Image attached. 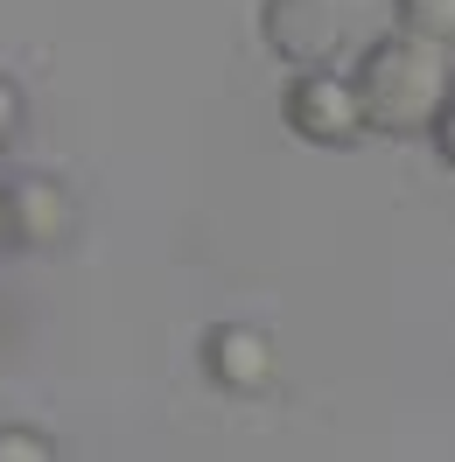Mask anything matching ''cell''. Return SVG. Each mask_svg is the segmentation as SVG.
I'll return each instance as SVG.
<instances>
[{
    "mask_svg": "<svg viewBox=\"0 0 455 462\" xmlns=\"http://www.w3.org/2000/svg\"><path fill=\"white\" fill-rule=\"evenodd\" d=\"M393 22L434 42H455V0H393Z\"/></svg>",
    "mask_w": 455,
    "mask_h": 462,
    "instance_id": "6",
    "label": "cell"
},
{
    "mask_svg": "<svg viewBox=\"0 0 455 462\" xmlns=\"http://www.w3.org/2000/svg\"><path fill=\"white\" fill-rule=\"evenodd\" d=\"M14 134H22V85L0 70V154L14 147Z\"/></svg>",
    "mask_w": 455,
    "mask_h": 462,
    "instance_id": "8",
    "label": "cell"
},
{
    "mask_svg": "<svg viewBox=\"0 0 455 462\" xmlns=\"http://www.w3.org/2000/svg\"><path fill=\"white\" fill-rule=\"evenodd\" d=\"M427 141H434V154H441V162L455 169V91L441 98V113L427 119Z\"/></svg>",
    "mask_w": 455,
    "mask_h": 462,
    "instance_id": "9",
    "label": "cell"
},
{
    "mask_svg": "<svg viewBox=\"0 0 455 462\" xmlns=\"http://www.w3.org/2000/svg\"><path fill=\"white\" fill-rule=\"evenodd\" d=\"M14 238H7V189H0V253H7Z\"/></svg>",
    "mask_w": 455,
    "mask_h": 462,
    "instance_id": "10",
    "label": "cell"
},
{
    "mask_svg": "<svg viewBox=\"0 0 455 462\" xmlns=\"http://www.w3.org/2000/svg\"><path fill=\"white\" fill-rule=\"evenodd\" d=\"M7 189V238L29 253H57L63 238L78 231V197L63 189L57 175H14Z\"/></svg>",
    "mask_w": 455,
    "mask_h": 462,
    "instance_id": "5",
    "label": "cell"
},
{
    "mask_svg": "<svg viewBox=\"0 0 455 462\" xmlns=\"http://www.w3.org/2000/svg\"><path fill=\"white\" fill-rule=\"evenodd\" d=\"M350 85L365 98L371 134L413 141V134H427V119L441 113V98L455 91V57H449V42H434V35L385 29L358 50Z\"/></svg>",
    "mask_w": 455,
    "mask_h": 462,
    "instance_id": "1",
    "label": "cell"
},
{
    "mask_svg": "<svg viewBox=\"0 0 455 462\" xmlns=\"http://www.w3.org/2000/svg\"><path fill=\"white\" fill-rule=\"evenodd\" d=\"M0 344H7V316H0Z\"/></svg>",
    "mask_w": 455,
    "mask_h": 462,
    "instance_id": "11",
    "label": "cell"
},
{
    "mask_svg": "<svg viewBox=\"0 0 455 462\" xmlns=\"http://www.w3.org/2000/svg\"><path fill=\"white\" fill-rule=\"evenodd\" d=\"M259 42L287 63H337L343 50V0H259Z\"/></svg>",
    "mask_w": 455,
    "mask_h": 462,
    "instance_id": "4",
    "label": "cell"
},
{
    "mask_svg": "<svg viewBox=\"0 0 455 462\" xmlns=\"http://www.w3.org/2000/svg\"><path fill=\"white\" fill-rule=\"evenodd\" d=\"M197 365L218 393L259 400V393H274V378H281V350H274V337L253 329V322H210L197 337Z\"/></svg>",
    "mask_w": 455,
    "mask_h": 462,
    "instance_id": "3",
    "label": "cell"
},
{
    "mask_svg": "<svg viewBox=\"0 0 455 462\" xmlns=\"http://www.w3.org/2000/svg\"><path fill=\"white\" fill-rule=\"evenodd\" d=\"M281 119L294 141L309 147H358L371 134L365 119V98H358V85L343 78L337 63H309V70H294L281 91Z\"/></svg>",
    "mask_w": 455,
    "mask_h": 462,
    "instance_id": "2",
    "label": "cell"
},
{
    "mask_svg": "<svg viewBox=\"0 0 455 462\" xmlns=\"http://www.w3.org/2000/svg\"><path fill=\"white\" fill-rule=\"evenodd\" d=\"M57 441L42 428H22V420H0V462H50Z\"/></svg>",
    "mask_w": 455,
    "mask_h": 462,
    "instance_id": "7",
    "label": "cell"
}]
</instances>
